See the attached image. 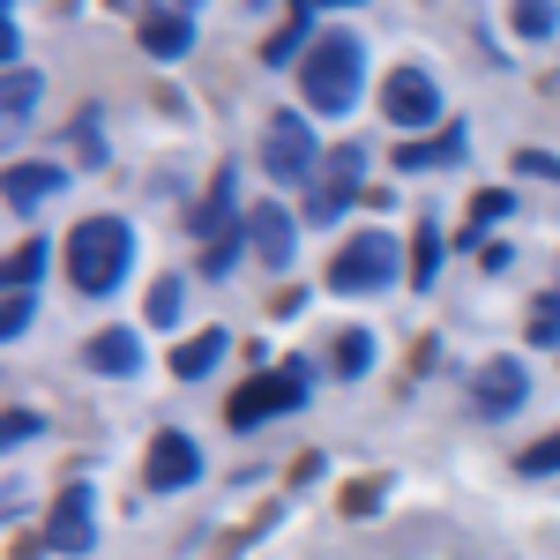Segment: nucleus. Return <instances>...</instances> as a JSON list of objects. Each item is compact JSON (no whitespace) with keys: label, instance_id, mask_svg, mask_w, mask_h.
Here are the masks:
<instances>
[{"label":"nucleus","instance_id":"f257e3e1","mask_svg":"<svg viewBox=\"0 0 560 560\" xmlns=\"http://www.w3.org/2000/svg\"><path fill=\"white\" fill-rule=\"evenodd\" d=\"M128 255H135V232L120 217H83L75 232H68V284L75 292H113L120 277H128Z\"/></svg>","mask_w":560,"mask_h":560},{"label":"nucleus","instance_id":"f03ea898","mask_svg":"<svg viewBox=\"0 0 560 560\" xmlns=\"http://www.w3.org/2000/svg\"><path fill=\"white\" fill-rule=\"evenodd\" d=\"M300 90L314 113H351V97H359V38L351 31H322L300 60Z\"/></svg>","mask_w":560,"mask_h":560},{"label":"nucleus","instance_id":"7ed1b4c3","mask_svg":"<svg viewBox=\"0 0 560 560\" xmlns=\"http://www.w3.org/2000/svg\"><path fill=\"white\" fill-rule=\"evenodd\" d=\"M300 404H306V374H300V359H284L277 374H255L247 388H232L224 419H232V427H261V419H277V411H300Z\"/></svg>","mask_w":560,"mask_h":560},{"label":"nucleus","instance_id":"20e7f679","mask_svg":"<svg viewBox=\"0 0 560 560\" xmlns=\"http://www.w3.org/2000/svg\"><path fill=\"white\" fill-rule=\"evenodd\" d=\"M396 277V240L388 232H359L345 255L329 261V292H382Z\"/></svg>","mask_w":560,"mask_h":560},{"label":"nucleus","instance_id":"39448f33","mask_svg":"<svg viewBox=\"0 0 560 560\" xmlns=\"http://www.w3.org/2000/svg\"><path fill=\"white\" fill-rule=\"evenodd\" d=\"M261 165H269V179H306L314 173V128H306L300 113H269V128H261Z\"/></svg>","mask_w":560,"mask_h":560},{"label":"nucleus","instance_id":"423d86ee","mask_svg":"<svg viewBox=\"0 0 560 560\" xmlns=\"http://www.w3.org/2000/svg\"><path fill=\"white\" fill-rule=\"evenodd\" d=\"M382 113H388V128H433V113H441V90H433V75H427V68H388Z\"/></svg>","mask_w":560,"mask_h":560},{"label":"nucleus","instance_id":"0eeeda50","mask_svg":"<svg viewBox=\"0 0 560 560\" xmlns=\"http://www.w3.org/2000/svg\"><path fill=\"white\" fill-rule=\"evenodd\" d=\"M202 478V448L187 441L179 427H165V433H150V456H142V486L150 493H173V486H195Z\"/></svg>","mask_w":560,"mask_h":560},{"label":"nucleus","instance_id":"6e6552de","mask_svg":"<svg viewBox=\"0 0 560 560\" xmlns=\"http://www.w3.org/2000/svg\"><path fill=\"white\" fill-rule=\"evenodd\" d=\"M45 546L52 553H90L97 546V501H90V486H60V501L45 516Z\"/></svg>","mask_w":560,"mask_h":560},{"label":"nucleus","instance_id":"1a4fd4ad","mask_svg":"<svg viewBox=\"0 0 560 560\" xmlns=\"http://www.w3.org/2000/svg\"><path fill=\"white\" fill-rule=\"evenodd\" d=\"M523 396H530V374H523L516 359H486V366H471V404L486 411V419H509Z\"/></svg>","mask_w":560,"mask_h":560},{"label":"nucleus","instance_id":"9d476101","mask_svg":"<svg viewBox=\"0 0 560 560\" xmlns=\"http://www.w3.org/2000/svg\"><path fill=\"white\" fill-rule=\"evenodd\" d=\"M240 247H247V224H232V195L217 187L210 210H202V269H210V277H224V269L240 261Z\"/></svg>","mask_w":560,"mask_h":560},{"label":"nucleus","instance_id":"9b49d317","mask_svg":"<svg viewBox=\"0 0 560 560\" xmlns=\"http://www.w3.org/2000/svg\"><path fill=\"white\" fill-rule=\"evenodd\" d=\"M351 173H359V150L345 142V150H337V165L322 173V187L306 195V217H314V224H337V217L359 202V195H351Z\"/></svg>","mask_w":560,"mask_h":560},{"label":"nucleus","instance_id":"f8f14e48","mask_svg":"<svg viewBox=\"0 0 560 560\" xmlns=\"http://www.w3.org/2000/svg\"><path fill=\"white\" fill-rule=\"evenodd\" d=\"M247 247H255L269 269H284L292 261V217L277 210V202H261V210H247Z\"/></svg>","mask_w":560,"mask_h":560},{"label":"nucleus","instance_id":"ddd939ff","mask_svg":"<svg viewBox=\"0 0 560 560\" xmlns=\"http://www.w3.org/2000/svg\"><path fill=\"white\" fill-rule=\"evenodd\" d=\"M90 366L113 374V382L135 374V366H142V337H135V329H97V337H90Z\"/></svg>","mask_w":560,"mask_h":560},{"label":"nucleus","instance_id":"4468645a","mask_svg":"<svg viewBox=\"0 0 560 560\" xmlns=\"http://www.w3.org/2000/svg\"><path fill=\"white\" fill-rule=\"evenodd\" d=\"M187 45H195V15L187 8H165V15L142 23V52H158V60H179Z\"/></svg>","mask_w":560,"mask_h":560},{"label":"nucleus","instance_id":"2eb2a0df","mask_svg":"<svg viewBox=\"0 0 560 560\" xmlns=\"http://www.w3.org/2000/svg\"><path fill=\"white\" fill-rule=\"evenodd\" d=\"M52 187H60V173H52V165H8V210L31 217Z\"/></svg>","mask_w":560,"mask_h":560},{"label":"nucleus","instance_id":"dca6fc26","mask_svg":"<svg viewBox=\"0 0 560 560\" xmlns=\"http://www.w3.org/2000/svg\"><path fill=\"white\" fill-rule=\"evenodd\" d=\"M322 38V31H314V8H284V23H277V31H269V68H284V60H292V52H300V45H314Z\"/></svg>","mask_w":560,"mask_h":560},{"label":"nucleus","instance_id":"f3484780","mask_svg":"<svg viewBox=\"0 0 560 560\" xmlns=\"http://www.w3.org/2000/svg\"><path fill=\"white\" fill-rule=\"evenodd\" d=\"M456 158H464V128L433 135V142H404V150H396V165H404V173H427V165H456Z\"/></svg>","mask_w":560,"mask_h":560},{"label":"nucleus","instance_id":"a211bd4d","mask_svg":"<svg viewBox=\"0 0 560 560\" xmlns=\"http://www.w3.org/2000/svg\"><path fill=\"white\" fill-rule=\"evenodd\" d=\"M217 359H224V329H202V337H187V345L173 351V374L179 382H202Z\"/></svg>","mask_w":560,"mask_h":560},{"label":"nucleus","instance_id":"6ab92c4d","mask_svg":"<svg viewBox=\"0 0 560 560\" xmlns=\"http://www.w3.org/2000/svg\"><path fill=\"white\" fill-rule=\"evenodd\" d=\"M38 277H45V240H23L8 255V292H38Z\"/></svg>","mask_w":560,"mask_h":560},{"label":"nucleus","instance_id":"aec40b11","mask_svg":"<svg viewBox=\"0 0 560 560\" xmlns=\"http://www.w3.org/2000/svg\"><path fill=\"white\" fill-rule=\"evenodd\" d=\"M366 366H374V337H366V329H345V337H337V374L359 382Z\"/></svg>","mask_w":560,"mask_h":560},{"label":"nucleus","instance_id":"412c9836","mask_svg":"<svg viewBox=\"0 0 560 560\" xmlns=\"http://www.w3.org/2000/svg\"><path fill=\"white\" fill-rule=\"evenodd\" d=\"M31 105H38V75L31 68H8V128H23Z\"/></svg>","mask_w":560,"mask_h":560},{"label":"nucleus","instance_id":"4be33fe9","mask_svg":"<svg viewBox=\"0 0 560 560\" xmlns=\"http://www.w3.org/2000/svg\"><path fill=\"white\" fill-rule=\"evenodd\" d=\"M179 322V277H158L150 284V329H173Z\"/></svg>","mask_w":560,"mask_h":560},{"label":"nucleus","instance_id":"5701e85b","mask_svg":"<svg viewBox=\"0 0 560 560\" xmlns=\"http://www.w3.org/2000/svg\"><path fill=\"white\" fill-rule=\"evenodd\" d=\"M516 471H530V478H546V471H560V433H546V441H530L516 456Z\"/></svg>","mask_w":560,"mask_h":560},{"label":"nucleus","instance_id":"b1692460","mask_svg":"<svg viewBox=\"0 0 560 560\" xmlns=\"http://www.w3.org/2000/svg\"><path fill=\"white\" fill-rule=\"evenodd\" d=\"M75 158H83V165H105V135H97V113H75Z\"/></svg>","mask_w":560,"mask_h":560},{"label":"nucleus","instance_id":"393cba45","mask_svg":"<svg viewBox=\"0 0 560 560\" xmlns=\"http://www.w3.org/2000/svg\"><path fill=\"white\" fill-rule=\"evenodd\" d=\"M31 306H38V292H8V306H0V337H23V329H31Z\"/></svg>","mask_w":560,"mask_h":560},{"label":"nucleus","instance_id":"a878e982","mask_svg":"<svg viewBox=\"0 0 560 560\" xmlns=\"http://www.w3.org/2000/svg\"><path fill=\"white\" fill-rule=\"evenodd\" d=\"M530 345H560V300L530 306Z\"/></svg>","mask_w":560,"mask_h":560},{"label":"nucleus","instance_id":"bb28decb","mask_svg":"<svg viewBox=\"0 0 560 560\" xmlns=\"http://www.w3.org/2000/svg\"><path fill=\"white\" fill-rule=\"evenodd\" d=\"M516 31H523V38H553V8H546V0H523Z\"/></svg>","mask_w":560,"mask_h":560},{"label":"nucleus","instance_id":"cd10ccee","mask_svg":"<svg viewBox=\"0 0 560 560\" xmlns=\"http://www.w3.org/2000/svg\"><path fill=\"white\" fill-rule=\"evenodd\" d=\"M433 261H441V232H419V261H411V277H419V284H433Z\"/></svg>","mask_w":560,"mask_h":560},{"label":"nucleus","instance_id":"c85d7f7f","mask_svg":"<svg viewBox=\"0 0 560 560\" xmlns=\"http://www.w3.org/2000/svg\"><path fill=\"white\" fill-rule=\"evenodd\" d=\"M374 501H382V478H351V493H345V509H351V516H366Z\"/></svg>","mask_w":560,"mask_h":560},{"label":"nucleus","instance_id":"c756f323","mask_svg":"<svg viewBox=\"0 0 560 560\" xmlns=\"http://www.w3.org/2000/svg\"><path fill=\"white\" fill-rule=\"evenodd\" d=\"M31 433H38V411H8V419H0V441H8V448L31 441Z\"/></svg>","mask_w":560,"mask_h":560},{"label":"nucleus","instance_id":"7c9ffc66","mask_svg":"<svg viewBox=\"0 0 560 560\" xmlns=\"http://www.w3.org/2000/svg\"><path fill=\"white\" fill-rule=\"evenodd\" d=\"M501 210H509V195H501V187H493V195H478V210H471V232H478V224H493Z\"/></svg>","mask_w":560,"mask_h":560},{"label":"nucleus","instance_id":"2f4dec72","mask_svg":"<svg viewBox=\"0 0 560 560\" xmlns=\"http://www.w3.org/2000/svg\"><path fill=\"white\" fill-rule=\"evenodd\" d=\"M523 173H546V179H560V165H553V158H538V150H523Z\"/></svg>","mask_w":560,"mask_h":560}]
</instances>
